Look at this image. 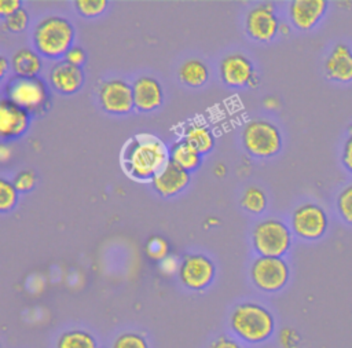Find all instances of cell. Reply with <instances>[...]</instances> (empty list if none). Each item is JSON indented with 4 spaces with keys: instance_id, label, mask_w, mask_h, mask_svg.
<instances>
[{
    "instance_id": "obj_1",
    "label": "cell",
    "mask_w": 352,
    "mask_h": 348,
    "mask_svg": "<svg viewBox=\"0 0 352 348\" xmlns=\"http://www.w3.org/2000/svg\"><path fill=\"white\" fill-rule=\"evenodd\" d=\"M169 161L170 153L165 143L147 132L128 139L120 153L121 168L135 180H153Z\"/></svg>"
},
{
    "instance_id": "obj_2",
    "label": "cell",
    "mask_w": 352,
    "mask_h": 348,
    "mask_svg": "<svg viewBox=\"0 0 352 348\" xmlns=\"http://www.w3.org/2000/svg\"><path fill=\"white\" fill-rule=\"evenodd\" d=\"M73 25L63 17L51 15L41 19L33 32V43L38 54L47 58H60L72 48Z\"/></svg>"
},
{
    "instance_id": "obj_3",
    "label": "cell",
    "mask_w": 352,
    "mask_h": 348,
    "mask_svg": "<svg viewBox=\"0 0 352 348\" xmlns=\"http://www.w3.org/2000/svg\"><path fill=\"white\" fill-rule=\"evenodd\" d=\"M274 325L272 314L256 303L238 304L231 314V329L249 342L267 340L274 331Z\"/></svg>"
},
{
    "instance_id": "obj_4",
    "label": "cell",
    "mask_w": 352,
    "mask_h": 348,
    "mask_svg": "<svg viewBox=\"0 0 352 348\" xmlns=\"http://www.w3.org/2000/svg\"><path fill=\"white\" fill-rule=\"evenodd\" d=\"M252 239L260 256L282 257L292 245V232L285 223L268 219L256 224Z\"/></svg>"
},
{
    "instance_id": "obj_5",
    "label": "cell",
    "mask_w": 352,
    "mask_h": 348,
    "mask_svg": "<svg viewBox=\"0 0 352 348\" xmlns=\"http://www.w3.org/2000/svg\"><path fill=\"white\" fill-rule=\"evenodd\" d=\"M242 143L254 157H272L282 147V136L276 125L265 120H254L246 124L242 132Z\"/></svg>"
},
{
    "instance_id": "obj_6",
    "label": "cell",
    "mask_w": 352,
    "mask_h": 348,
    "mask_svg": "<svg viewBox=\"0 0 352 348\" xmlns=\"http://www.w3.org/2000/svg\"><path fill=\"white\" fill-rule=\"evenodd\" d=\"M7 100L26 110L37 113L47 105V88L37 77H14L6 88Z\"/></svg>"
},
{
    "instance_id": "obj_7",
    "label": "cell",
    "mask_w": 352,
    "mask_h": 348,
    "mask_svg": "<svg viewBox=\"0 0 352 348\" xmlns=\"http://www.w3.org/2000/svg\"><path fill=\"white\" fill-rule=\"evenodd\" d=\"M252 279L264 292L280 290L289 279V267L282 257L260 256L252 265Z\"/></svg>"
},
{
    "instance_id": "obj_8",
    "label": "cell",
    "mask_w": 352,
    "mask_h": 348,
    "mask_svg": "<svg viewBox=\"0 0 352 348\" xmlns=\"http://www.w3.org/2000/svg\"><path fill=\"white\" fill-rule=\"evenodd\" d=\"M292 228L302 239L315 241L324 235L327 230V215L316 204H302L292 215Z\"/></svg>"
},
{
    "instance_id": "obj_9",
    "label": "cell",
    "mask_w": 352,
    "mask_h": 348,
    "mask_svg": "<svg viewBox=\"0 0 352 348\" xmlns=\"http://www.w3.org/2000/svg\"><path fill=\"white\" fill-rule=\"evenodd\" d=\"M279 26L275 8L271 3L258 4L246 15V32L256 41H271L278 34Z\"/></svg>"
},
{
    "instance_id": "obj_10",
    "label": "cell",
    "mask_w": 352,
    "mask_h": 348,
    "mask_svg": "<svg viewBox=\"0 0 352 348\" xmlns=\"http://www.w3.org/2000/svg\"><path fill=\"white\" fill-rule=\"evenodd\" d=\"M98 95L102 109L110 114H126L135 107L132 85L124 80L104 81Z\"/></svg>"
},
{
    "instance_id": "obj_11",
    "label": "cell",
    "mask_w": 352,
    "mask_h": 348,
    "mask_svg": "<svg viewBox=\"0 0 352 348\" xmlns=\"http://www.w3.org/2000/svg\"><path fill=\"white\" fill-rule=\"evenodd\" d=\"M179 276L183 285L188 289L201 290L212 282L214 276V265L206 256L190 254L182 261Z\"/></svg>"
},
{
    "instance_id": "obj_12",
    "label": "cell",
    "mask_w": 352,
    "mask_h": 348,
    "mask_svg": "<svg viewBox=\"0 0 352 348\" xmlns=\"http://www.w3.org/2000/svg\"><path fill=\"white\" fill-rule=\"evenodd\" d=\"M326 10L324 0H294L289 6V17L294 28L307 32L322 19Z\"/></svg>"
},
{
    "instance_id": "obj_13",
    "label": "cell",
    "mask_w": 352,
    "mask_h": 348,
    "mask_svg": "<svg viewBox=\"0 0 352 348\" xmlns=\"http://www.w3.org/2000/svg\"><path fill=\"white\" fill-rule=\"evenodd\" d=\"M220 77L230 87H243L253 81L254 67L242 54H231L220 63Z\"/></svg>"
},
{
    "instance_id": "obj_14",
    "label": "cell",
    "mask_w": 352,
    "mask_h": 348,
    "mask_svg": "<svg viewBox=\"0 0 352 348\" xmlns=\"http://www.w3.org/2000/svg\"><path fill=\"white\" fill-rule=\"evenodd\" d=\"M29 113L7 99L0 103V135L3 139H16L29 127Z\"/></svg>"
},
{
    "instance_id": "obj_15",
    "label": "cell",
    "mask_w": 352,
    "mask_h": 348,
    "mask_svg": "<svg viewBox=\"0 0 352 348\" xmlns=\"http://www.w3.org/2000/svg\"><path fill=\"white\" fill-rule=\"evenodd\" d=\"M154 190L162 197H172L179 194L190 183V172L184 171L173 161H169L166 166L153 177Z\"/></svg>"
},
{
    "instance_id": "obj_16",
    "label": "cell",
    "mask_w": 352,
    "mask_h": 348,
    "mask_svg": "<svg viewBox=\"0 0 352 348\" xmlns=\"http://www.w3.org/2000/svg\"><path fill=\"white\" fill-rule=\"evenodd\" d=\"M324 74L337 83L352 81V50L346 44L333 47L324 61Z\"/></svg>"
},
{
    "instance_id": "obj_17",
    "label": "cell",
    "mask_w": 352,
    "mask_h": 348,
    "mask_svg": "<svg viewBox=\"0 0 352 348\" xmlns=\"http://www.w3.org/2000/svg\"><path fill=\"white\" fill-rule=\"evenodd\" d=\"M50 83L59 94L72 95L81 88L84 83V73L81 67L62 61L51 67Z\"/></svg>"
},
{
    "instance_id": "obj_18",
    "label": "cell",
    "mask_w": 352,
    "mask_h": 348,
    "mask_svg": "<svg viewBox=\"0 0 352 348\" xmlns=\"http://www.w3.org/2000/svg\"><path fill=\"white\" fill-rule=\"evenodd\" d=\"M133 103L140 111H151L161 106L164 94L160 83L148 76L139 77L132 84Z\"/></svg>"
},
{
    "instance_id": "obj_19",
    "label": "cell",
    "mask_w": 352,
    "mask_h": 348,
    "mask_svg": "<svg viewBox=\"0 0 352 348\" xmlns=\"http://www.w3.org/2000/svg\"><path fill=\"white\" fill-rule=\"evenodd\" d=\"M11 66L18 77H36L41 70V58L30 48H21L14 54Z\"/></svg>"
},
{
    "instance_id": "obj_20",
    "label": "cell",
    "mask_w": 352,
    "mask_h": 348,
    "mask_svg": "<svg viewBox=\"0 0 352 348\" xmlns=\"http://www.w3.org/2000/svg\"><path fill=\"white\" fill-rule=\"evenodd\" d=\"M169 153L170 161H173L176 165L187 172L195 171L201 165V154L184 139L173 143L169 149Z\"/></svg>"
},
{
    "instance_id": "obj_21",
    "label": "cell",
    "mask_w": 352,
    "mask_h": 348,
    "mask_svg": "<svg viewBox=\"0 0 352 348\" xmlns=\"http://www.w3.org/2000/svg\"><path fill=\"white\" fill-rule=\"evenodd\" d=\"M184 140L191 144L199 154L209 153L214 146L212 131L201 122H192L186 128Z\"/></svg>"
},
{
    "instance_id": "obj_22",
    "label": "cell",
    "mask_w": 352,
    "mask_h": 348,
    "mask_svg": "<svg viewBox=\"0 0 352 348\" xmlns=\"http://www.w3.org/2000/svg\"><path fill=\"white\" fill-rule=\"evenodd\" d=\"M209 77L206 65L199 59L186 61L179 69V78L188 87H202Z\"/></svg>"
},
{
    "instance_id": "obj_23",
    "label": "cell",
    "mask_w": 352,
    "mask_h": 348,
    "mask_svg": "<svg viewBox=\"0 0 352 348\" xmlns=\"http://www.w3.org/2000/svg\"><path fill=\"white\" fill-rule=\"evenodd\" d=\"M56 348H96V341L87 331L72 330L59 337Z\"/></svg>"
},
{
    "instance_id": "obj_24",
    "label": "cell",
    "mask_w": 352,
    "mask_h": 348,
    "mask_svg": "<svg viewBox=\"0 0 352 348\" xmlns=\"http://www.w3.org/2000/svg\"><path fill=\"white\" fill-rule=\"evenodd\" d=\"M241 205L245 210L258 215L267 206V197L263 190L257 187H249L241 198Z\"/></svg>"
},
{
    "instance_id": "obj_25",
    "label": "cell",
    "mask_w": 352,
    "mask_h": 348,
    "mask_svg": "<svg viewBox=\"0 0 352 348\" xmlns=\"http://www.w3.org/2000/svg\"><path fill=\"white\" fill-rule=\"evenodd\" d=\"M18 199V190L15 188L14 183L1 179L0 180V210L7 212L12 209Z\"/></svg>"
},
{
    "instance_id": "obj_26",
    "label": "cell",
    "mask_w": 352,
    "mask_h": 348,
    "mask_svg": "<svg viewBox=\"0 0 352 348\" xmlns=\"http://www.w3.org/2000/svg\"><path fill=\"white\" fill-rule=\"evenodd\" d=\"M337 210L341 219L352 226V184L346 186L337 197Z\"/></svg>"
},
{
    "instance_id": "obj_27",
    "label": "cell",
    "mask_w": 352,
    "mask_h": 348,
    "mask_svg": "<svg viewBox=\"0 0 352 348\" xmlns=\"http://www.w3.org/2000/svg\"><path fill=\"white\" fill-rule=\"evenodd\" d=\"M76 10L85 18H94L99 17L106 8L107 1L106 0H78L74 3Z\"/></svg>"
},
{
    "instance_id": "obj_28",
    "label": "cell",
    "mask_w": 352,
    "mask_h": 348,
    "mask_svg": "<svg viewBox=\"0 0 352 348\" xmlns=\"http://www.w3.org/2000/svg\"><path fill=\"white\" fill-rule=\"evenodd\" d=\"M28 23H29V15L25 8H21L16 12H14L12 15L4 18L6 29L10 32H14V33L25 30Z\"/></svg>"
},
{
    "instance_id": "obj_29",
    "label": "cell",
    "mask_w": 352,
    "mask_h": 348,
    "mask_svg": "<svg viewBox=\"0 0 352 348\" xmlns=\"http://www.w3.org/2000/svg\"><path fill=\"white\" fill-rule=\"evenodd\" d=\"M146 252L148 257L154 260H165L168 254V243L160 237H153L146 245Z\"/></svg>"
},
{
    "instance_id": "obj_30",
    "label": "cell",
    "mask_w": 352,
    "mask_h": 348,
    "mask_svg": "<svg viewBox=\"0 0 352 348\" xmlns=\"http://www.w3.org/2000/svg\"><path fill=\"white\" fill-rule=\"evenodd\" d=\"M113 348H148L146 340L136 333H125L117 337Z\"/></svg>"
},
{
    "instance_id": "obj_31",
    "label": "cell",
    "mask_w": 352,
    "mask_h": 348,
    "mask_svg": "<svg viewBox=\"0 0 352 348\" xmlns=\"http://www.w3.org/2000/svg\"><path fill=\"white\" fill-rule=\"evenodd\" d=\"M14 186L18 190V193H28L30 191L34 184H36V173L30 169L26 171H21L15 179H14Z\"/></svg>"
},
{
    "instance_id": "obj_32",
    "label": "cell",
    "mask_w": 352,
    "mask_h": 348,
    "mask_svg": "<svg viewBox=\"0 0 352 348\" xmlns=\"http://www.w3.org/2000/svg\"><path fill=\"white\" fill-rule=\"evenodd\" d=\"M65 62L81 67V65L85 62V52L81 47H72L66 55H65Z\"/></svg>"
},
{
    "instance_id": "obj_33",
    "label": "cell",
    "mask_w": 352,
    "mask_h": 348,
    "mask_svg": "<svg viewBox=\"0 0 352 348\" xmlns=\"http://www.w3.org/2000/svg\"><path fill=\"white\" fill-rule=\"evenodd\" d=\"M279 340H280V344L283 345V348H298L300 337L292 329H283Z\"/></svg>"
},
{
    "instance_id": "obj_34",
    "label": "cell",
    "mask_w": 352,
    "mask_h": 348,
    "mask_svg": "<svg viewBox=\"0 0 352 348\" xmlns=\"http://www.w3.org/2000/svg\"><path fill=\"white\" fill-rule=\"evenodd\" d=\"M21 1L19 0H1L0 1V14L3 18H7L21 10Z\"/></svg>"
},
{
    "instance_id": "obj_35",
    "label": "cell",
    "mask_w": 352,
    "mask_h": 348,
    "mask_svg": "<svg viewBox=\"0 0 352 348\" xmlns=\"http://www.w3.org/2000/svg\"><path fill=\"white\" fill-rule=\"evenodd\" d=\"M342 164L348 172L352 173V136H349L342 150Z\"/></svg>"
},
{
    "instance_id": "obj_36",
    "label": "cell",
    "mask_w": 352,
    "mask_h": 348,
    "mask_svg": "<svg viewBox=\"0 0 352 348\" xmlns=\"http://www.w3.org/2000/svg\"><path fill=\"white\" fill-rule=\"evenodd\" d=\"M210 348H242L236 341L227 337H219L212 344Z\"/></svg>"
},
{
    "instance_id": "obj_37",
    "label": "cell",
    "mask_w": 352,
    "mask_h": 348,
    "mask_svg": "<svg viewBox=\"0 0 352 348\" xmlns=\"http://www.w3.org/2000/svg\"><path fill=\"white\" fill-rule=\"evenodd\" d=\"M0 66H1L0 76H1V77H4V76H6V73L8 72V62H7V59H6L4 56H1V59H0Z\"/></svg>"
},
{
    "instance_id": "obj_38",
    "label": "cell",
    "mask_w": 352,
    "mask_h": 348,
    "mask_svg": "<svg viewBox=\"0 0 352 348\" xmlns=\"http://www.w3.org/2000/svg\"><path fill=\"white\" fill-rule=\"evenodd\" d=\"M8 147H6L4 144L1 146V149H0V157H1V161H7L8 160V150H7Z\"/></svg>"
},
{
    "instance_id": "obj_39",
    "label": "cell",
    "mask_w": 352,
    "mask_h": 348,
    "mask_svg": "<svg viewBox=\"0 0 352 348\" xmlns=\"http://www.w3.org/2000/svg\"><path fill=\"white\" fill-rule=\"evenodd\" d=\"M348 135L352 136V125H349V128H348Z\"/></svg>"
}]
</instances>
